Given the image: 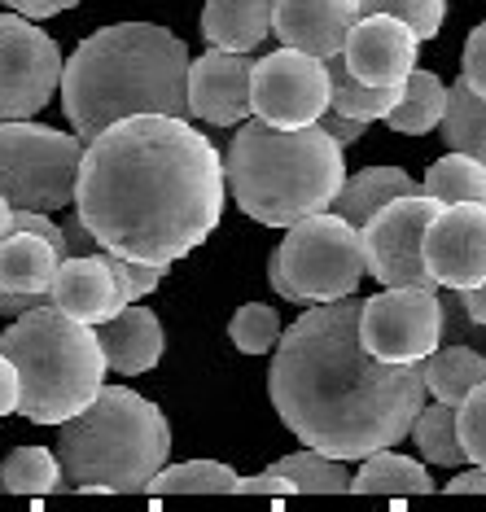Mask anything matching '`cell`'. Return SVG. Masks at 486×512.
I'll list each match as a JSON object with an SVG mask.
<instances>
[{
  "instance_id": "1",
  "label": "cell",
  "mask_w": 486,
  "mask_h": 512,
  "mask_svg": "<svg viewBox=\"0 0 486 512\" xmlns=\"http://www.w3.org/2000/svg\"><path fill=\"white\" fill-rule=\"evenodd\" d=\"M224 158L180 114H132L84 141L75 215L97 250L180 263L224 219Z\"/></svg>"
},
{
  "instance_id": "2",
  "label": "cell",
  "mask_w": 486,
  "mask_h": 512,
  "mask_svg": "<svg viewBox=\"0 0 486 512\" xmlns=\"http://www.w3.org/2000/svg\"><path fill=\"white\" fill-rule=\"evenodd\" d=\"M268 394L303 447L364 460L408 438L425 403L421 364H386L360 342V298L307 302L272 346Z\"/></svg>"
},
{
  "instance_id": "3",
  "label": "cell",
  "mask_w": 486,
  "mask_h": 512,
  "mask_svg": "<svg viewBox=\"0 0 486 512\" xmlns=\"http://www.w3.org/2000/svg\"><path fill=\"white\" fill-rule=\"evenodd\" d=\"M189 49L176 31L158 22H114L79 40L62 57V110L79 141H92L101 127L132 114H189L184 101Z\"/></svg>"
},
{
  "instance_id": "4",
  "label": "cell",
  "mask_w": 486,
  "mask_h": 512,
  "mask_svg": "<svg viewBox=\"0 0 486 512\" xmlns=\"http://www.w3.org/2000/svg\"><path fill=\"white\" fill-rule=\"evenodd\" d=\"M346 180L342 145L324 127H272L263 119L237 123L224 158V189L241 215L263 228H289L294 219L329 211Z\"/></svg>"
},
{
  "instance_id": "5",
  "label": "cell",
  "mask_w": 486,
  "mask_h": 512,
  "mask_svg": "<svg viewBox=\"0 0 486 512\" xmlns=\"http://www.w3.org/2000/svg\"><path fill=\"white\" fill-rule=\"evenodd\" d=\"M62 491L132 495L145 491L171 456V425L158 403L127 386H101L88 407L57 425Z\"/></svg>"
},
{
  "instance_id": "6",
  "label": "cell",
  "mask_w": 486,
  "mask_h": 512,
  "mask_svg": "<svg viewBox=\"0 0 486 512\" xmlns=\"http://www.w3.org/2000/svg\"><path fill=\"white\" fill-rule=\"evenodd\" d=\"M0 355L18 372V412L31 425H62L106 386L97 329L53 302L22 311L0 337Z\"/></svg>"
},
{
  "instance_id": "7",
  "label": "cell",
  "mask_w": 486,
  "mask_h": 512,
  "mask_svg": "<svg viewBox=\"0 0 486 512\" xmlns=\"http://www.w3.org/2000/svg\"><path fill=\"white\" fill-rule=\"evenodd\" d=\"M84 141L49 123H0V197L14 211H66L75 202V176Z\"/></svg>"
},
{
  "instance_id": "8",
  "label": "cell",
  "mask_w": 486,
  "mask_h": 512,
  "mask_svg": "<svg viewBox=\"0 0 486 512\" xmlns=\"http://www.w3.org/2000/svg\"><path fill=\"white\" fill-rule=\"evenodd\" d=\"M276 272L289 281L298 307L307 302H333L351 298L364 281V250H360V228L346 224L333 211L303 215L285 228V241L272 254Z\"/></svg>"
},
{
  "instance_id": "9",
  "label": "cell",
  "mask_w": 486,
  "mask_h": 512,
  "mask_svg": "<svg viewBox=\"0 0 486 512\" xmlns=\"http://www.w3.org/2000/svg\"><path fill=\"white\" fill-rule=\"evenodd\" d=\"M443 202L430 193H403L386 202L360 224V250H364V272L373 276L381 289L390 285H416V289H438L434 276L425 272L421 259V237L430 215Z\"/></svg>"
},
{
  "instance_id": "10",
  "label": "cell",
  "mask_w": 486,
  "mask_h": 512,
  "mask_svg": "<svg viewBox=\"0 0 486 512\" xmlns=\"http://www.w3.org/2000/svg\"><path fill=\"white\" fill-rule=\"evenodd\" d=\"M62 79V49L36 18L0 14V123L36 119L57 97Z\"/></svg>"
},
{
  "instance_id": "11",
  "label": "cell",
  "mask_w": 486,
  "mask_h": 512,
  "mask_svg": "<svg viewBox=\"0 0 486 512\" xmlns=\"http://www.w3.org/2000/svg\"><path fill=\"white\" fill-rule=\"evenodd\" d=\"M329 106L324 57L276 49L250 62V114L272 127H311Z\"/></svg>"
},
{
  "instance_id": "12",
  "label": "cell",
  "mask_w": 486,
  "mask_h": 512,
  "mask_svg": "<svg viewBox=\"0 0 486 512\" xmlns=\"http://www.w3.org/2000/svg\"><path fill=\"white\" fill-rule=\"evenodd\" d=\"M360 342L386 364H421L438 346V289L390 285L364 298Z\"/></svg>"
},
{
  "instance_id": "13",
  "label": "cell",
  "mask_w": 486,
  "mask_h": 512,
  "mask_svg": "<svg viewBox=\"0 0 486 512\" xmlns=\"http://www.w3.org/2000/svg\"><path fill=\"white\" fill-rule=\"evenodd\" d=\"M421 259L438 289H478L486 281V202L438 206L425 224Z\"/></svg>"
},
{
  "instance_id": "14",
  "label": "cell",
  "mask_w": 486,
  "mask_h": 512,
  "mask_svg": "<svg viewBox=\"0 0 486 512\" xmlns=\"http://www.w3.org/2000/svg\"><path fill=\"white\" fill-rule=\"evenodd\" d=\"M250 53L206 49L202 57H189L184 71V101L189 114L211 127H237L250 119Z\"/></svg>"
},
{
  "instance_id": "15",
  "label": "cell",
  "mask_w": 486,
  "mask_h": 512,
  "mask_svg": "<svg viewBox=\"0 0 486 512\" xmlns=\"http://www.w3.org/2000/svg\"><path fill=\"white\" fill-rule=\"evenodd\" d=\"M421 40L403 18L395 14H360L346 31L342 44V66L364 84H403L416 66Z\"/></svg>"
},
{
  "instance_id": "16",
  "label": "cell",
  "mask_w": 486,
  "mask_h": 512,
  "mask_svg": "<svg viewBox=\"0 0 486 512\" xmlns=\"http://www.w3.org/2000/svg\"><path fill=\"white\" fill-rule=\"evenodd\" d=\"M355 18V0H272V36L311 57H338Z\"/></svg>"
},
{
  "instance_id": "17",
  "label": "cell",
  "mask_w": 486,
  "mask_h": 512,
  "mask_svg": "<svg viewBox=\"0 0 486 512\" xmlns=\"http://www.w3.org/2000/svg\"><path fill=\"white\" fill-rule=\"evenodd\" d=\"M49 302L57 311H66V316L97 329V324H106L114 311L123 307V294H119V285H114L101 250H92V254H66V259L57 263V272L49 281Z\"/></svg>"
},
{
  "instance_id": "18",
  "label": "cell",
  "mask_w": 486,
  "mask_h": 512,
  "mask_svg": "<svg viewBox=\"0 0 486 512\" xmlns=\"http://www.w3.org/2000/svg\"><path fill=\"white\" fill-rule=\"evenodd\" d=\"M97 342L101 355H106V372H119V377H141L162 359V320L149 307H136V302H123L119 311L97 324Z\"/></svg>"
},
{
  "instance_id": "19",
  "label": "cell",
  "mask_w": 486,
  "mask_h": 512,
  "mask_svg": "<svg viewBox=\"0 0 486 512\" xmlns=\"http://www.w3.org/2000/svg\"><path fill=\"white\" fill-rule=\"evenodd\" d=\"M202 36L211 49L254 53L272 36V0H206Z\"/></svg>"
},
{
  "instance_id": "20",
  "label": "cell",
  "mask_w": 486,
  "mask_h": 512,
  "mask_svg": "<svg viewBox=\"0 0 486 512\" xmlns=\"http://www.w3.org/2000/svg\"><path fill=\"white\" fill-rule=\"evenodd\" d=\"M403 193H425V189L403 167H364V171H355V176L342 180V189L333 193L329 211L360 228L368 215L381 211V206L395 202V197H403Z\"/></svg>"
},
{
  "instance_id": "21",
  "label": "cell",
  "mask_w": 486,
  "mask_h": 512,
  "mask_svg": "<svg viewBox=\"0 0 486 512\" xmlns=\"http://www.w3.org/2000/svg\"><path fill=\"white\" fill-rule=\"evenodd\" d=\"M57 250L36 232L9 228L0 237V285L9 294H49V281L57 272Z\"/></svg>"
},
{
  "instance_id": "22",
  "label": "cell",
  "mask_w": 486,
  "mask_h": 512,
  "mask_svg": "<svg viewBox=\"0 0 486 512\" xmlns=\"http://www.w3.org/2000/svg\"><path fill=\"white\" fill-rule=\"evenodd\" d=\"M482 377H486V359L478 346H469V342H438L434 351L421 359L425 394H434L438 403H451V407L465 403V394L478 386Z\"/></svg>"
},
{
  "instance_id": "23",
  "label": "cell",
  "mask_w": 486,
  "mask_h": 512,
  "mask_svg": "<svg viewBox=\"0 0 486 512\" xmlns=\"http://www.w3.org/2000/svg\"><path fill=\"white\" fill-rule=\"evenodd\" d=\"M351 495H434L430 469L412 456L381 447L360 460V473H351Z\"/></svg>"
},
{
  "instance_id": "24",
  "label": "cell",
  "mask_w": 486,
  "mask_h": 512,
  "mask_svg": "<svg viewBox=\"0 0 486 512\" xmlns=\"http://www.w3.org/2000/svg\"><path fill=\"white\" fill-rule=\"evenodd\" d=\"M443 110H447V84L434 71L412 66L408 79H403V88H399V101L386 114V123H390V132L425 136L443 123Z\"/></svg>"
},
{
  "instance_id": "25",
  "label": "cell",
  "mask_w": 486,
  "mask_h": 512,
  "mask_svg": "<svg viewBox=\"0 0 486 512\" xmlns=\"http://www.w3.org/2000/svg\"><path fill=\"white\" fill-rule=\"evenodd\" d=\"M324 71H329V110L338 114H351V119H364V123H377L386 119L390 106L399 101V88L395 84H364L355 79L351 71L342 66V57H324Z\"/></svg>"
},
{
  "instance_id": "26",
  "label": "cell",
  "mask_w": 486,
  "mask_h": 512,
  "mask_svg": "<svg viewBox=\"0 0 486 512\" xmlns=\"http://www.w3.org/2000/svg\"><path fill=\"white\" fill-rule=\"evenodd\" d=\"M408 438L416 447V456L425 464H443V469H460L465 464V447L456 434V407L451 403H421V412L412 416Z\"/></svg>"
},
{
  "instance_id": "27",
  "label": "cell",
  "mask_w": 486,
  "mask_h": 512,
  "mask_svg": "<svg viewBox=\"0 0 486 512\" xmlns=\"http://www.w3.org/2000/svg\"><path fill=\"white\" fill-rule=\"evenodd\" d=\"M443 141L447 149H460V154L478 158L486 167V101L473 92L465 79L447 88V110H443Z\"/></svg>"
},
{
  "instance_id": "28",
  "label": "cell",
  "mask_w": 486,
  "mask_h": 512,
  "mask_svg": "<svg viewBox=\"0 0 486 512\" xmlns=\"http://www.w3.org/2000/svg\"><path fill=\"white\" fill-rule=\"evenodd\" d=\"M237 473L219 460H184L162 464L145 482V495H233Z\"/></svg>"
},
{
  "instance_id": "29",
  "label": "cell",
  "mask_w": 486,
  "mask_h": 512,
  "mask_svg": "<svg viewBox=\"0 0 486 512\" xmlns=\"http://www.w3.org/2000/svg\"><path fill=\"white\" fill-rule=\"evenodd\" d=\"M421 189L443 206L447 202H486V167L478 158L460 154V149H447V154L425 171Z\"/></svg>"
},
{
  "instance_id": "30",
  "label": "cell",
  "mask_w": 486,
  "mask_h": 512,
  "mask_svg": "<svg viewBox=\"0 0 486 512\" xmlns=\"http://www.w3.org/2000/svg\"><path fill=\"white\" fill-rule=\"evenodd\" d=\"M62 491V464L49 447H18L0 464V495H53Z\"/></svg>"
},
{
  "instance_id": "31",
  "label": "cell",
  "mask_w": 486,
  "mask_h": 512,
  "mask_svg": "<svg viewBox=\"0 0 486 512\" xmlns=\"http://www.w3.org/2000/svg\"><path fill=\"white\" fill-rule=\"evenodd\" d=\"M276 473H285L289 482H294V491H307V495H342L346 486H351V469H346V460H333L324 456V451H294V456L276 460L272 464Z\"/></svg>"
},
{
  "instance_id": "32",
  "label": "cell",
  "mask_w": 486,
  "mask_h": 512,
  "mask_svg": "<svg viewBox=\"0 0 486 512\" xmlns=\"http://www.w3.org/2000/svg\"><path fill=\"white\" fill-rule=\"evenodd\" d=\"M281 329L285 324L268 302H246V307H237V316L228 320V337H233V346L241 355H268L276 346V337H281Z\"/></svg>"
},
{
  "instance_id": "33",
  "label": "cell",
  "mask_w": 486,
  "mask_h": 512,
  "mask_svg": "<svg viewBox=\"0 0 486 512\" xmlns=\"http://www.w3.org/2000/svg\"><path fill=\"white\" fill-rule=\"evenodd\" d=\"M360 14H395L416 31V40H434L443 31L447 18V0H355Z\"/></svg>"
},
{
  "instance_id": "34",
  "label": "cell",
  "mask_w": 486,
  "mask_h": 512,
  "mask_svg": "<svg viewBox=\"0 0 486 512\" xmlns=\"http://www.w3.org/2000/svg\"><path fill=\"white\" fill-rule=\"evenodd\" d=\"M456 434H460V447H465V460L486 469V377L456 407Z\"/></svg>"
},
{
  "instance_id": "35",
  "label": "cell",
  "mask_w": 486,
  "mask_h": 512,
  "mask_svg": "<svg viewBox=\"0 0 486 512\" xmlns=\"http://www.w3.org/2000/svg\"><path fill=\"white\" fill-rule=\"evenodd\" d=\"M101 259H106V267H110L114 285H119L123 302H141V298H149V294H154V289L162 285V272H167L162 263L123 259V254H110V250H101Z\"/></svg>"
},
{
  "instance_id": "36",
  "label": "cell",
  "mask_w": 486,
  "mask_h": 512,
  "mask_svg": "<svg viewBox=\"0 0 486 512\" xmlns=\"http://www.w3.org/2000/svg\"><path fill=\"white\" fill-rule=\"evenodd\" d=\"M438 342H486V324H478L469 316L465 298H460V289H447V294H438Z\"/></svg>"
},
{
  "instance_id": "37",
  "label": "cell",
  "mask_w": 486,
  "mask_h": 512,
  "mask_svg": "<svg viewBox=\"0 0 486 512\" xmlns=\"http://www.w3.org/2000/svg\"><path fill=\"white\" fill-rule=\"evenodd\" d=\"M460 79L486 101V18L469 31V40H465V53H460Z\"/></svg>"
},
{
  "instance_id": "38",
  "label": "cell",
  "mask_w": 486,
  "mask_h": 512,
  "mask_svg": "<svg viewBox=\"0 0 486 512\" xmlns=\"http://www.w3.org/2000/svg\"><path fill=\"white\" fill-rule=\"evenodd\" d=\"M233 495H294V482H289L285 473H276L272 464H268V469L254 473V477H237Z\"/></svg>"
},
{
  "instance_id": "39",
  "label": "cell",
  "mask_w": 486,
  "mask_h": 512,
  "mask_svg": "<svg viewBox=\"0 0 486 512\" xmlns=\"http://www.w3.org/2000/svg\"><path fill=\"white\" fill-rule=\"evenodd\" d=\"M316 127H324V132H329L342 149H346V145H355V141H360V136L368 132V123H364V119H351V114H338V110H329V106H324V114L316 119Z\"/></svg>"
},
{
  "instance_id": "40",
  "label": "cell",
  "mask_w": 486,
  "mask_h": 512,
  "mask_svg": "<svg viewBox=\"0 0 486 512\" xmlns=\"http://www.w3.org/2000/svg\"><path fill=\"white\" fill-rule=\"evenodd\" d=\"M79 0H5V9H14L22 18H53V14H66V9H75Z\"/></svg>"
},
{
  "instance_id": "41",
  "label": "cell",
  "mask_w": 486,
  "mask_h": 512,
  "mask_svg": "<svg viewBox=\"0 0 486 512\" xmlns=\"http://www.w3.org/2000/svg\"><path fill=\"white\" fill-rule=\"evenodd\" d=\"M62 237H66V254H92V250H97V237H92L88 224L79 215H71L62 224Z\"/></svg>"
},
{
  "instance_id": "42",
  "label": "cell",
  "mask_w": 486,
  "mask_h": 512,
  "mask_svg": "<svg viewBox=\"0 0 486 512\" xmlns=\"http://www.w3.org/2000/svg\"><path fill=\"white\" fill-rule=\"evenodd\" d=\"M443 491H447V495H486V469H482V464H473V469L451 477Z\"/></svg>"
},
{
  "instance_id": "43",
  "label": "cell",
  "mask_w": 486,
  "mask_h": 512,
  "mask_svg": "<svg viewBox=\"0 0 486 512\" xmlns=\"http://www.w3.org/2000/svg\"><path fill=\"white\" fill-rule=\"evenodd\" d=\"M9 412H18V372L0 355V416H9Z\"/></svg>"
},
{
  "instance_id": "44",
  "label": "cell",
  "mask_w": 486,
  "mask_h": 512,
  "mask_svg": "<svg viewBox=\"0 0 486 512\" xmlns=\"http://www.w3.org/2000/svg\"><path fill=\"white\" fill-rule=\"evenodd\" d=\"M40 302H49V294H9V289L0 285V316L5 320H14V316H22V311H31V307H40Z\"/></svg>"
},
{
  "instance_id": "45",
  "label": "cell",
  "mask_w": 486,
  "mask_h": 512,
  "mask_svg": "<svg viewBox=\"0 0 486 512\" xmlns=\"http://www.w3.org/2000/svg\"><path fill=\"white\" fill-rule=\"evenodd\" d=\"M460 298H465L469 316L478 320V324H486V281H482L478 289H460Z\"/></svg>"
},
{
  "instance_id": "46",
  "label": "cell",
  "mask_w": 486,
  "mask_h": 512,
  "mask_svg": "<svg viewBox=\"0 0 486 512\" xmlns=\"http://www.w3.org/2000/svg\"><path fill=\"white\" fill-rule=\"evenodd\" d=\"M5 232H9V202L0 197V237H5Z\"/></svg>"
},
{
  "instance_id": "47",
  "label": "cell",
  "mask_w": 486,
  "mask_h": 512,
  "mask_svg": "<svg viewBox=\"0 0 486 512\" xmlns=\"http://www.w3.org/2000/svg\"><path fill=\"white\" fill-rule=\"evenodd\" d=\"M482 359H486V342H482Z\"/></svg>"
}]
</instances>
